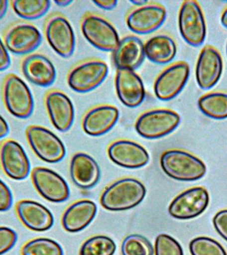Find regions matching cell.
I'll list each match as a JSON object with an SVG mask.
<instances>
[{
  "label": "cell",
  "instance_id": "1",
  "mask_svg": "<svg viewBox=\"0 0 227 255\" xmlns=\"http://www.w3.org/2000/svg\"><path fill=\"white\" fill-rule=\"evenodd\" d=\"M146 189L136 179L127 177L119 179L105 189L101 197V203L109 211L128 210L136 207L143 200Z\"/></svg>",
  "mask_w": 227,
  "mask_h": 255
},
{
  "label": "cell",
  "instance_id": "2",
  "mask_svg": "<svg viewBox=\"0 0 227 255\" xmlns=\"http://www.w3.org/2000/svg\"><path fill=\"white\" fill-rule=\"evenodd\" d=\"M160 164L165 174L178 181H197L202 178L207 171L206 165L200 159L181 149L164 151Z\"/></svg>",
  "mask_w": 227,
  "mask_h": 255
},
{
  "label": "cell",
  "instance_id": "3",
  "mask_svg": "<svg viewBox=\"0 0 227 255\" xmlns=\"http://www.w3.org/2000/svg\"><path fill=\"white\" fill-rule=\"evenodd\" d=\"M1 96L4 106L13 117L25 119L33 113L34 100L31 90L15 74H9L4 78Z\"/></svg>",
  "mask_w": 227,
  "mask_h": 255
},
{
  "label": "cell",
  "instance_id": "4",
  "mask_svg": "<svg viewBox=\"0 0 227 255\" xmlns=\"http://www.w3.org/2000/svg\"><path fill=\"white\" fill-rule=\"evenodd\" d=\"M180 122V116L176 112L165 109L151 110L139 116L135 129L144 138L157 139L174 131Z\"/></svg>",
  "mask_w": 227,
  "mask_h": 255
},
{
  "label": "cell",
  "instance_id": "5",
  "mask_svg": "<svg viewBox=\"0 0 227 255\" xmlns=\"http://www.w3.org/2000/svg\"><path fill=\"white\" fill-rule=\"evenodd\" d=\"M28 143L39 159L45 162H59L65 157L66 148L61 139L49 129L31 125L25 131Z\"/></svg>",
  "mask_w": 227,
  "mask_h": 255
},
{
  "label": "cell",
  "instance_id": "6",
  "mask_svg": "<svg viewBox=\"0 0 227 255\" xmlns=\"http://www.w3.org/2000/svg\"><path fill=\"white\" fill-rule=\"evenodd\" d=\"M178 24L181 37L189 45L199 47L204 43L207 25L204 14L198 2H183L179 10Z\"/></svg>",
  "mask_w": 227,
  "mask_h": 255
},
{
  "label": "cell",
  "instance_id": "7",
  "mask_svg": "<svg viewBox=\"0 0 227 255\" xmlns=\"http://www.w3.org/2000/svg\"><path fill=\"white\" fill-rule=\"evenodd\" d=\"M81 31L85 39L101 51L113 52L120 41L114 27L105 18L95 14H87L83 17Z\"/></svg>",
  "mask_w": 227,
  "mask_h": 255
},
{
  "label": "cell",
  "instance_id": "8",
  "mask_svg": "<svg viewBox=\"0 0 227 255\" xmlns=\"http://www.w3.org/2000/svg\"><path fill=\"white\" fill-rule=\"evenodd\" d=\"M39 30L27 21H18L5 30L3 42L8 51L18 55H28L42 43Z\"/></svg>",
  "mask_w": 227,
  "mask_h": 255
},
{
  "label": "cell",
  "instance_id": "9",
  "mask_svg": "<svg viewBox=\"0 0 227 255\" xmlns=\"http://www.w3.org/2000/svg\"><path fill=\"white\" fill-rule=\"evenodd\" d=\"M109 72V66L105 62L99 60L83 62L69 72L68 85L77 93H88L101 85Z\"/></svg>",
  "mask_w": 227,
  "mask_h": 255
},
{
  "label": "cell",
  "instance_id": "10",
  "mask_svg": "<svg viewBox=\"0 0 227 255\" xmlns=\"http://www.w3.org/2000/svg\"><path fill=\"white\" fill-rule=\"evenodd\" d=\"M46 39L56 53L61 57H71L75 49V35L67 18L54 14L48 18L45 25Z\"/></svg>",
  "mask_w": 227,
  "mask_h": 255
},
{
  "label": "cell",
  "instance_id": "11",
  "mask_svg": "<svg viewBox=\"0 0 227 255\" xmlns=\"http://www.w3.org/2000/svg\"><path fill=\"white\" fill-rule=\"evenodd\" d=\"M209 203V195L203 187H195L183 191L169 205V215L173 218L186 220L198 217Z\"/></svg>",
  "mask_w": 227,
  "mask_h": 255
},
{
  "label": "cell",
  "instance_id": "12",
  "mask_svg": "<svg viewBox=\"0 0 227 255\" xmlns=\"http://www.w3.org/2000/svg\"><path fill=\"white\" fill-rule=\"evenodd\" d=\"M190 69L188 63L177 62L163 70L154 83V93L157 99L168 101L177 97L188 81Z\"/></svg>",
  "mask_w": 227,
  "mask_h": 255
},
{
  "label": "cell",
  "instance_id": "13",
  "mask_svg": "<svg viewBox=\"0 0 227 255\" xmlns=\"http://www.w3.org/2000/svg\"><path fill=\"white\" fill-rule=\"evenodd\" d=\"M0 165L9 178L21 181L31 172V164L23 147L17 141L6 139L0 145Z\"/></svg>",
  "mask_w": 227,
  "mask_h": 255
},
{
  "label": "cell",
  "instance_id": "14",
  "mask_svg": "<svg viewBox=\"0 0 227 255\" xmlns=\"http://www.w3.org/2000/svg\"><path fill=\"white\" fill-rule=\"evenodd\" d=\"M32 183L43 198L53 203H61L69 197L67 183L59 174L43 167H35L31 171Z\"/></svg>",
  "mask_w": 227,
  "mask_h": 255
},
{
  "label": "cell",
  "instance_id": "15",
  "mask_svg": "<svg viewBox=\"0 0 227 255\" xmlns=\"http://www.w3.org/2000/svg\"><path fill=\"white\" fill-rule=\"evenodd\" d=\"M223 61L220 53L214 47L205 46L201 50L195 67V77L201 89H212L222 76Z\"/></svg>",
  "mask_w": 227,
  "mask_h": 255
},
{
  "label": "cell",
  "instance_id": "16",
  "mask_svg": "<svg viewBox=\"0 0 227 255\" xmlns=\"http://www.w3.org/2000/svg\"><path fill=\"white\" fill-rule=\"evenodd\" d=\"M166 17V10L163 6L149 3L133 9L127 16L126 24L131 31L145 35L159 29Z\"/></svg>",
  "mask_w": 227,
  "mask_h": 255
},
{
  "label": "cell",
  "instance_id": "17",
  "mask_svg": "<svg viewBox=\"0 0 227 255\" xmlns=\"http://www.w3.org/2000/svg\"><path fill=\"white\" fill-rule=\"evenodd\" d=\"M45 105L54 127L63 132L69 130L75 119V109L69 97L63 92L53 90L46 94Z\"/></svg>",
  "mask_w": 227,
  "mask_h": 255
},
{
  "label": "cell",
  "instance_id": "18",
  "mask_svg": "<svg viewBox=\"0 0 227 255\" xmlns=\"http://www.w3.org/2000/svg\"><path fill=\"white\" fill-rule=\"evenodd\" d=\"M115 87L117 97L125 107H137L144 101V85L141 77L134 71L117 69Z\"/></svg>",
  "mask_w": 227,
  "mask_h": 255
},
{
  "label": "cell",
  "instance_id": "19",
  "mask_svg": "<svg viewBox=\"0 0 227 255\" xmlns=\"http://www.w3.org/2000/svg\"><path fill=\"white\" fill-rule=\"evenodd\" d=\"M108 154L115 164L128 169L140 168L149 161V153L144 147L125 139L112 143L108 148Z\"/></svg>",
  "mask_w": 227,
  "mask_h": 255
},
{
  "label": "cell",
  "instance_id": "20",
  "mask_svg": "<svg viewBox=\"0 0 227 255\" xmlns=\"http://www.w3.org/2000/svg\"><path fill=\"white\" fill-rule=\"evenodd\" d=\"M21 70L27 81L41 87L53 85L57 77V71L53 63L40 53L26 55L22 59Z\"/></svg>",
  "mask_w": 227,
  "mask_h": 255
},
{
  "label": "cell",
  "instance_id": "21",
  "mask_svg": "<svg viewBox=\"0 0 227 255\" xmlns=\"http://www.w3.org/2000/svg\"><path fill=\"white\" fill-rule=\"evenodd\" d=\"M18 218L29 230L43 232L53 227L54 217L51 211L37 201L23 199L15 206Z\"/></svg>",
  "mask_w": 227,
  "mask_h": 255
},
{
  "label": "cell",
  "instance_id": "22",
  "mask_svg": "<svg viewBox=\"0 0 227 255\" xmlns=\"http://www.w3.org/2000/svg\"><path fill=\"white\" fill-rule=\"evenodd\" d=\"M119 113L112 105L97 106L90 110L83 117L84 131L92 136H99L111 130L119 119Z\"/></svg>",
  "mask_w": 227,
  "mask_h": 255
},
{
  "label": "cell",
  "instance_id": "23",
  "mask_svg": "<svg viewBox=\"0 0 227 255\" xmlns=\"http://www.w3.org/2000/svg\"><path fill=\"white\" fill-rule=\"evenodd\" d=\"M145 58L144 44L135 36L123 37L113 51L114 63L117 69L135 71L140 67Z\"/></svg>",
  "mask_w": 227,
  "mask_h": 255
},
{
  "label": "cell",
  "instance_id": "24",
  "mask_svg": "<svg viewBox=\"0 0 227 255\" xmlns=\"http://www.w3.org/2000/svg\"><path fill=\"white\" fill-rule=\"evenodd\" d=\"M71 177L77 186L91 189L99 182L101 170L95 159L85 153H75L71 161Z\"/></svg>",
  "mask_w": 227,
  "mask_h": 255
},
{
  "label": "cell",
  "instance_id": "25",
  "mask_svg": "<svg viewBox=\"0 0 227 255\" xmlns=\"http://www.w3.org/2000/svg\"><path fill=\"white\" fill-rule=\"evenodd\" d=\"M97 211V205L93 201L87 199L78 201L70 205L64 212L62 225L68 232H79L93 221Z\"/></svg>",
  "mask_w": 227,
  "mask_h": 255
},
{
  "label": "cell",
  "instance_id": "26",
  "mask_svg": "<svg viewBox=\"0 0 227 255\" xmlns=\"http://www.w3.org/2000/svg\"><path fill=\"white\" fill-rule=\"evenodd\" d=\"M174 40L167 35L153 36L144 44L145 57L157 65L170 63L177 54Z\"/></svg>",
  "mask_w": 227,
  "mask_h": 255
},
{
  "label": "cell",
  "instance_id": "27",
  "mask_svg": "<svg viewBox=\"0 0 227 255\" xmlns=\"http://www.w3.org/2000/svg\"><path fill=\"white\" fill-rule=\"evenodd\" d=\"M200 111L211 119H227V93L211 92L205 94L198 100Z\"/></svg>",
  "mask_w": 227,
  "mask_h": 255
},
{
  "label": "cell",
  "instance_id": "28",
  "mask_svg": "<svg viewBox=\"0 0 227 255\" xmlns=\"http://www.w3.org/2000/svg\"><path fill=\"white\" fill-rule=\"evenodd\" d=\"M10 4L16 15L25 20L39 19L51 7V2L47 0H13Z\"/></svg>",
  "mask_w": 227,
  "mask_h": 255
},
{
  "label": "cell",
  "instance_id": "29",
  "mask_svg": "<svg viewBox=\"0 0 227 255\" xmlns=\"http://www.w3.org/2000/svg\"><path fill=\"white\" fill-rule=\"evenodd\" d=\"M21 255H64L61 245L51 239L36 238L28 241L21 249Z\"/></svg>",
  "mask_w": 227,
  "mask_h": 255
},
{
  "label": "cell",
  "instance_id": "30",
  "mask_svg": "<svg viewBox=\"0 0 227 255\" xmlns=\"http://www.w3.org/2000/svg\"><path fill=\"white\" fill-rule=\"evenodd\" d=\"M116 250L114 241L109 237L98 235L82 245L80 255H114Z\"/></svg>",
  "mask_w": 227,
  "mask_h": 255
},
{
  "label": "cell",
  "instance_id": "31",
  "mask_svg": "<svg viewBox=\"0 0 227 255\" xmlns=\"http://www.w3.org/2000/svg\"><path fill=\"white\" fill-rule=\"evenodd\" d=\"M122 255H154V249L148 239L142 235H128L121 243Z\"/></svg>",
  "mask_w": 227,
  "mask_h": 255
},
{
  "label": "cell",
  "instance_id": "32",
  "mask_svg": "<svg viewBox=\"0 0 227 255\" xmlns=\"http://www.w3.org/2000/svg\"><path fill=\"white\" fill-rule=\"evenodd\" d=\"M189 250L191 255H227L220 243L207 237L193 239L189 244Z\"/></svg>",
  "mask_w": 227,
  "mask_h": 255
},
{
  "label": "cell",
  "instance_id": "33",
  "mask_svg": "<svg viewBox=\"0 0 227 255\" xmlns=\"http://www.w3.org/2000/svg\"><path fill=\"white\" fill-rule=\"evenodd\" d=\"M154 251L155 255H184L180 244L167 234H160L156 237Z\"/></svg>",
  "mask_w": 227,
  "mask_h": 255
},
{
  "label": "cell",
  "instance_id": "34",
  "mask_svg": "<svg viewBox=\"0 0 227 255\" xmlns=\"http://www.w3.org/2000/svg\"><path fill=\"white\" fill-rule=\"evenodd\" d=\"M17 235L13 229L0 227V255L11 250L17 243Z\"/></svg>",
  "mask_w": 227,
  "mask_h": 255
},
{
  "label": "cell",
  "instance_id": "35",
  "mask_svg": "<svg viewBox=\"0 0 227 255\" xmlns=\"http://www.w3.org/2000/svg\"><path fill=\"white\" fill-rule=\"evenodd\" d=\"M213 223L217 232L227 241V209L219 211L213 217Z\"/></svg>",
  "mask_w": 227,
  "mask_h": 255
},
{
  "label": "cell",
  "instance_id": "36",
  "mask_svg": "<svg viewBox=\"0 0 227 255\" xmlns=\"http://www.w3.org/2000/svg\"><path fill=\"white\" fill-rule=\"evenodd\" d=\"M13 204V195L9 187L0 179V212L9 210Z\"/></svg>",
  "mask_w": 227,
  "mask_h": 255
},
{
  "label": "cell",
  "instance_id": "37",
  "mask_svg": "<svg viewBox=\"0 0 227 255\" xmlns=\"http://www.w3.org/2000/svg\"><path fill=\"white\" fill-rule=\"evenodd\" d=\"M11 65V59L9 55V51L0 38V71H5Z\"/></svg>",
  "mask_w": 227,
  "mask_h": 255
},
{
  "label": "cell",
  "instance_id": "38",
  "mask_svg": "<svg viewBox=\"0 0 227 255\" xmlns=\"http://www.w3.org/2000/svg\"><path fill=\"white\" fill-rule=\"evenodd\" d=\"M93 2L97 7L107 11L114 9L117 4L116 0H97Z\"/></svg>",
  "mask_w": 227,
  "mask_h": 255
},
{
  "label": "cell",
  "instance_id": "39",
  "mask_svg": "<svg viewBox=\"0 0 227 255\" xmlns=\"http://www.w3.org/2000/svg\"><path fill=\"white\" fill-rule=\"evenodd\" d=\"M9 127L7 121L0 115V139L3 138L9 133Z\"/></svg>",
  "mask_w": 227,
  "mask_h": 255
},
{
  "label": "cell",
  "instance_id": "40",
  "mask_svg": "<svg viewBox=\"0 0 227 255\" xmlns=\"http://www.w3.org/2000/svg\"><path fill=\"white\" fill-rule=\"evenodd\" d=\"M9 3L10 2L6 0H0V20L5 16Z\"/></svg>",
  "mask_w": 227,
  "mask_h": 255
},
{
  "label": "cell",
  "instance_id": "41",
  "mask_svg": "<svg viewBox=\"0 0 227 255\" xmlns=\"http://www.w3.org/2000/svg\"><path fill=\"white\" fill-rule=\"evenodd\" d=\"M54 3L59 7H65L73 3V1L71 0H56V1H54Z\"/></svg>",
  "mask_w": 227,
  "mask_h": 255
},
{
  "label": "cell",
  "instance_id": "42",
  "mask_svg": "<svg viewBox=\"0 0 227 255\" xmlns=\"http://www.w3.org/2000/svg\"><path fill=\"white\" fill-rule=\"evenodd\" d=\"M129 3H132L133 5L137 6V7H139L147 5L149 2L147 0H130Z\"/></svg>",
  "mask_w": 227,
  "mask_h": 255
},
{
  "label": "cell",
  "instance_id": "43",
  "mask_svg": "<svg viewBox=\"0 0 227 255\" xmlns=\"http://www.w3.org/2000/svg\"><path fill=\"white\" fill-rule=\"evenodd\" d=\"M221 21L222 25L227 29V7L223 10L222 14H221Z\"/></svg>",
  "mask_w": 227,
  "mask_h": 255
},
{
  "label": "cell",
  "instance_id": "44",
  "mask_svg": "<svg viewBox=\"0 0 227 255\" xmlns=\"http://www.w3.org/2000/svg\"></svg>",
  "mask_w": 227,
  "mask_h": 255
}]
</instances>
